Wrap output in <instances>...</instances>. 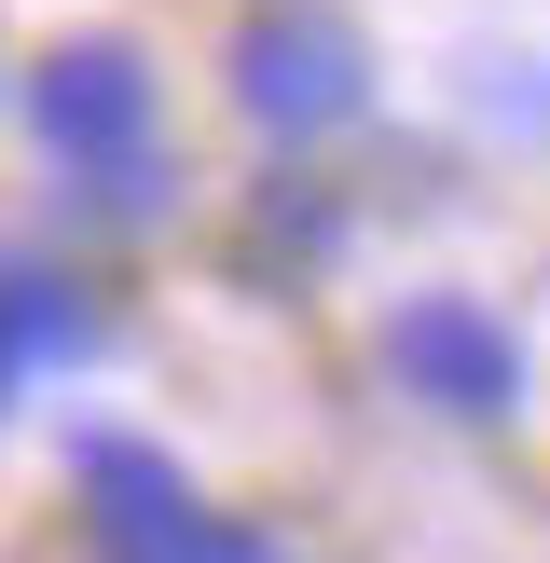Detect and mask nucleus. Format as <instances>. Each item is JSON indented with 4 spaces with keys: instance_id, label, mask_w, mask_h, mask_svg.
<instances>
[{
    "instance_id": "6",
    "label": "nucleus",
    "mask_w": 550,
    "mask_h": 563,
    "mask_svg": "<svg viewBox=\"0 0 550 563\" xmlns=\"http://www.w3.org/2000/svg\"><path fill=\"white\" fill-rule=\"evenodd\" d=\"M14 385H28V372H14V344H0V412H14Z\"/></svg>"
},
{
    "instance_id": "3",
    "label": "nucleus",
    "mask_w": 550,
    "mask_h": 563,
    "mask_svg": "<svg viewBox=\"0 0 550 563\" xmlns=\"http://www.w3.org/2000/svg\"><path fill=\"white\" fill-rule=\"evenodd\" d=\"M28 110H42L55 165H110V152H152V55H124V42H69L42 82H28Z\"/></svg>"
},
{
    "instance_id": "5",
    "label": "nucleus",
    "mask_w": 550,
    "mask_h": 563,
    "mask_svg": "<svg viewBox=\"0 0 550 563\" xmlns=\"http://www.w3.org/2000/svg\"><path fill=\"white\" fill-rule=\"evenodd\" d=\"M97 563H289L262 537V522H220L207 495H179V509H152V522H110Z\"/></svg>"
},
{
    "instance_id": "4",
    "label": "nucleus",
    "mask_w": 550,
    "mask_h": 563,
    "mask_svg": "<svg viewBox=\"0 0 550 563\" xmlns=\"http://www.w3.org/2000/svg\"><path fill=\"white\" fill-rule=\"evenodd\" d=\"M0 344H14V372L42 385V372H69V357H97V302H82L55 262H14V247H0Z\"/></svg>"
},
{
    "instance_id": "1",
    "label": "nucleus",
    "mask_w": 550,
    "mask_h": 563,
    "mask_svg": "<svg viewBox=\"0 0 550 563\" xmlns=\"http://www.w3.org/2000/svg\"><path fill=\"white\" fill-rule=\"evenodd\" d=\"M385 385H413L427 412H468V427H509L522 412V344L495 330V302L413 289V302H385Z\"/></svg>"
},
{
    "instance_id": "2",
    "label": "nucleus",
    "mask_w": 550,
    "mask_h": 563,
    "mask_svg": "<svg viewBox=\"0 0 550 563\" xmlns=\"http://www.w3.org/2000/svg\"><path fill=\"white\" fill-rule=\"evenodd\" d=\"M234 97H248V124H275V137H330L358 97H372V55H358L344 14L289 0V14H262L234 42Z\"/></svg>"
}]
</instances>
